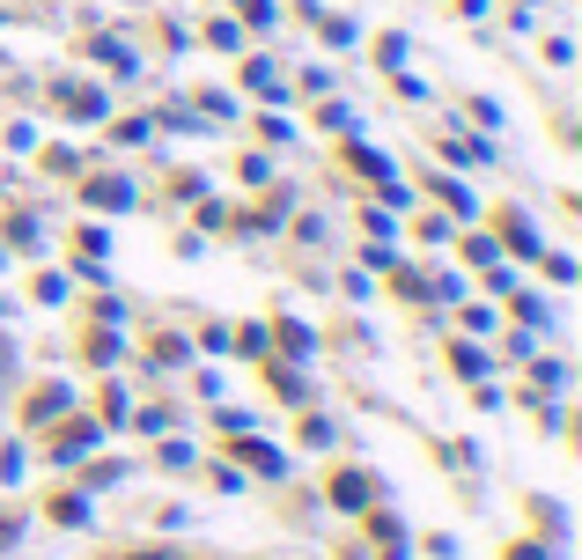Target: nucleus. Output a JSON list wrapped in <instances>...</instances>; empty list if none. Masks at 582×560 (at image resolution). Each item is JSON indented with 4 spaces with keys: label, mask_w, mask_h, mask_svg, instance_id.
I'll return each instance as SVG.
<instances>
[{
    "label": "nucleus",
    "mask_w": 582,
    "mask_h": 560,
    "mask_svg": "<svg viewBox=\"0 0 582 560\" xmlns=\"http://www.w3.org/2000/svg\"><path fill=\"white\" fill-rule=\"evenodd\" d=\"M133 560H171V553H133Z\"/></svg>",
    "instance_id": "obj_1"
}]
</instances>
